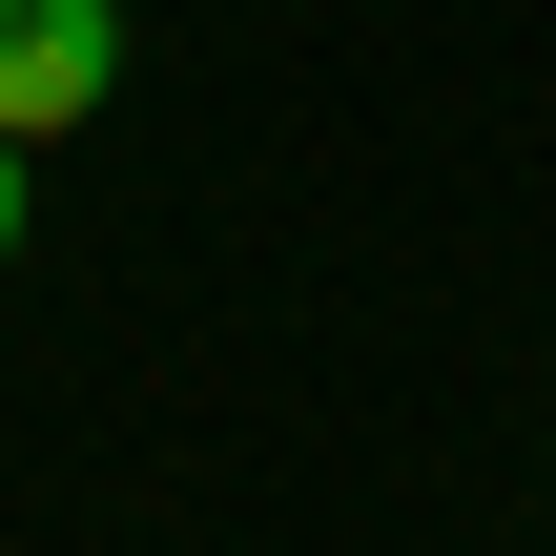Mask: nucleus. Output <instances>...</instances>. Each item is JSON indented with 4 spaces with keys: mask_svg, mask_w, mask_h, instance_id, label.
Listing matches in <instances>:
<instances>
[{
    "mask_svg": "<svg viewBox=\"0 0 556 556\" xmlns=\"http://www.w3.org/2000/svg\"><path fill=\"white\" fill-rule=\"evenodd\" d=\"M124 103V0H0V144H62Z\"/></svg>",
    "mask_w": 556,
    "mask_h": 556,
    "instance_id": "1",
    "label": "nucleus"
},
{
    "mask_svg": "<svg viewBox=\"0 0 556 556\" xmlns=\"http://www.w3.org/2000/svg\"><path fill=\"white\" fill-rule=\"evenodd\" d=\"M0 248H21V144H0Z\"/></svg>",
    "mask_w": 556,
    "mask_h": 556,
    "instance_id": "2",
    "label": "nucleus"
}]
</instances>
